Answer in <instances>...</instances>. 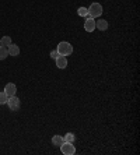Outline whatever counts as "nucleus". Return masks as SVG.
Instances as JSON below:
<instances>
[{"label": "nucleus", "mask_w": 140, "mask_h": 155, "mask_svg": "<svg viewBox=\"0 0 140 155\" xmlns=\"http://www.w3.org/2000/svg\"><path fill=\"white\" fill-rule=\"evenodd\" d=\"M56 51L59 52L60 56H69V54L73 53V46L69 42H60L58 45V49Z\"/></svg>", "instance_id": "1"}, {"label": "nucleus", "mask_w": 140, "mask_h": 155, "mask_svg": "<svg viewBox=\"0 0 140 155\" xmlns=\"http://www.w3.org/2000/svg\"><path fill=\"white\" fill-rule=\"evenodd\" d=\"M87 10H88V15L91 18H97L102 14V6L100 3H91V6Z\"/></svg>", "instance_id": "2"}, {"label": "nucleus", "mask_w": 140, "mask_h": 155, "mask_svg": "<svg viewBox=\"0 0 140 155\" xmlns=\"http://www.w3.org/2000/svg\"><path fill=\"white\" fill-rule=\"evenodd\" d=\"M60 151H62V154H65V155H73V154H76V147L73 145V143L65 141L60 145Z\"/></svg>", "instance_id": "3"}, {"label": "nucleus", "mask_w": 140, "mask_h": 155, "mask_svg": "<svg viewBox=\"0 0 140 155\" xmlns=\"http://www.w3.org/2000/svg\"><path fill=\"white\" fill-rule=\"evenodd\" d=\"M7 105L9 108L11 109V110H18L20 109V106H21V101H20V98H17L15 95H13V97H9V101H7Z\"/></svg>", "instance_id": "4"}, {"label": "nucleus", "mask_w": 140, "mask_h": 155, "mask_svg": "<svg viewBox=\"0 0 140 155\" xmlns=\"http://www.w3.org/2000/svg\"><path fill=\"white\" fill-rule=\"evenodd\" d=\"M84 29H86L87 32H93L94 29H95V20L91 17L86 18V22H84Z\"/></svg>", "instance_id": "5"}, {"label": "nucleus", "mask_w": 140, "mask_h": 155, "mask_svg": "<svg viewBox=\"0 0 140 155\" xmlns=\"http://www.w3.org/2000/svg\"><path fill=\"white\" fill-rule=\"evenodd\" d=\"M4 92H6L7 97H13V95H15V92H17V87H15V84L9 83L7 85L4 87Z\"/></svg>", "instance_id": "6"}, {"label": "nucleus", "mask_w": 140, "mask_h": 155, "mask_svg": "<svg viewBox=\"0 0 140 155\" xmlns=\"http://www.w3.org/2000/svg\"><path fill=\"white\" fill-rule=\"evenodd\" d=\"M7 51H9L10 56H18V54H20V48H18L17 45H14V43H10V45H9Z\"/></svg>", "instance_id": "7"}, {"label": "nucleus", "mask_w": 140, "mask_h": 155, "mask_svg": "<svg viewBox=\"0 0 140 155\" xmlns=\"http://www.w3.org/2000/svg\"><path fill=\"white\" fill-rule=\"evenodd\" d=\"M56 60V66H58L59 69H65L66 66H67V59L66 56H59L58 59H55Z\"/></svg>", "instance_id": "8"}, {"label": "nucleus", "mask_w": 140, "mask_h": 155, "mask_svg": "<svg viewBox=\"0 0 140 155\" xmlns=\"http://www.w3.org/2000/svg\"><path fill=\"white\" fill-rule=\"evenodd\" d=\"M95 28H98L100 31H107L108 21H105V20H98V21H95Z\"/></svg>", "instance_id": "9"}, {"label": "nucleus", "mask_w": 140, "mask_h": 155, "mask_svg": "<svg viewBox=\"0 0 140 155\" xmlns=\"http://www.w3.org/2000/svg\"><path fill=\"white\" fill-rule=\"evenodd\" d=\"M63 143H65V138L62 136H53V138H52V144L56 145V147H60Z\"/></svg>", "instance_id": "10"}, {"label": "nucleus", "mask_w": 140, "mask_h": 155, "mask_svg": "<svg viewBox=\"0 0 140 155\" xmlns=\"http://www.w3.org/2000/svg\"><path fill=\"white\" fill-rule=\"evenodd\" d=\"M11 43V38L10 36H3L2 39H0V46H6L9 48V45Z\"/></svg>", "instance_id": "11"}, {"label": "nucleus", "mask_w": 140, "mask_h": 155, "mask_svg": "<svg viewBox=\"0 0 140 155\" xmlns=\"http://www.w3.org/2000/svg\"><path fill=\"white\" fill-rule=\"evenodd\" d=\"M9 56V51L6 46H0V60H4V59Z\"/></svg>", "instance_id": "12"}, {"label": "nucleus", "mask_w": 140, "mask_h": 155, "mask_svg": "<svg viewBox=\"0 0 140 155\" xmlns=\"http://www.w3.org/2000/svg\"><path fill=\"white\" fill-rule=\"evenodd\" d=\"M65 141H67V143H74V140H76V136L73 133H67V134H65Z\"/></svg>", "instance_id": "13"}, {"label": "nucleus", "mask_w": 140, "mask_h": 155, "mask_svg": "<svg viewBox=\"0 0 140 155\" xmlns=\"http://www.w3.org/2000/svg\"><path fill=\"white\" fill-rule=\"evenodd\" d=\"M9 101V97L6 95V92H0V105H4V104H7Z\"/></svg>", "instance_id": "14"}, {"label": "nucleus", "mask_w": 140, "mask_h": 155, "mask_svg": "<svg viewBox=\"0 0 140 155\" xmlns=\"http://www.w3.org/2000/svg\"><path fill=\"white\" fill-rule=\"evenodd\" d=\"M77 14H79L80 17H87V15H88V10H87L86 7H80L79 10H77Z\"/></svg>", "instance_id": "15"}, {"label": "nucleus", "mask_w": 140, "mask_h": 155, "mask_svg": "<svg viewBox=\"0 0 140 155\" xmlns=\"http://www.w3.org/2000/svg\"><path fill=\"white\" fill-rule=\"evenodd\" d=\"M59 56H60V54H59L58 51H52V52H50V58H52V59H58Z\"/></svg>", "instance_id": "16"}]
</instances>
